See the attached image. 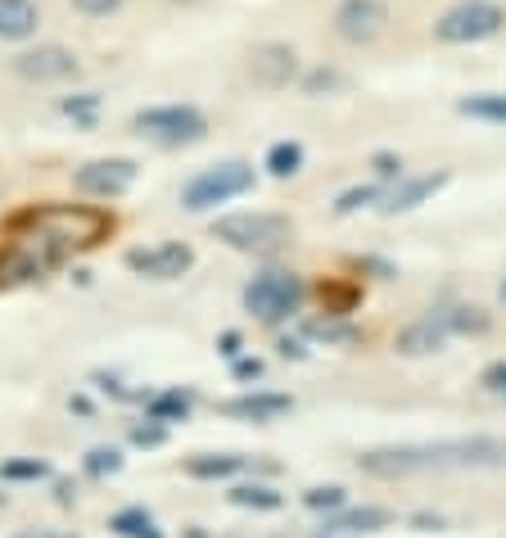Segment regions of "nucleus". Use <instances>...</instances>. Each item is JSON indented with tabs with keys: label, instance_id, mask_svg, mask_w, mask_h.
Listing matches in <instances>:
<instances>
[{
	"label": "nucleus",
	"instance_id": "nucleus-1",
	"mask_svg": "<svg viewBox=\"0 0 506 538\" xmlns=\"http://www.w3.org/2000/svg\"><path fill=\"white\" fill-rule=\"evenodd\" d=\"M357 466L367 476L398 480L425 476V470H506V439L475 435V439H439V443H402V448H371Z\"/></svg>",
	"mask_w": 506,
	"mask_h": 538
},
{
	"label": "nucleus",
	"instance_id": "nucleus-2",
	"mask_svg": "<svg viewBox=\"0 0 506 538\" xmlns=\"http://www.w3.org/2000/svg\"><path fill=\"white\" fill-rule=\"evenodd\" d=\"M10 231L41 236V240H50V244H59L68 253V249L100 244L113 231V218L104 209H91V204H37V209H23L10 222Z\"/></svg>",
	"mask_w": 506,
	"mask_h": 538
},
{
	"label": "nucleus",
	"instance_id": "nucleus-3",
	"mask_svg": "<svg viewBox=\"0 0 506 538\" xmlns=\"http://www.w3.org/2000/svg\"><path fill=\"white\" fill-rule=\"evenodd\" d=\"M253 190V168L240 163V159H227V163H217V168H203L186 190H181V204L190 213H208L217 204H227V199Z\"/></svg>",
	"mask_w": 506,
	"mask_h": 538
},
{
	"label": "nucleus",
	"instance_id": "nucleus-4",
	"mask_svg": "<svg viewBox=\"0 0 506 538\" xmlns=\"http://www.w3.org/2000/svg\"><path fill=\"white\" fill-rule=\"evenodd\" d=\"M136 131L150 141H163V145H195V141H203L208 118L190 104H159V109L136 113Z\"/></svg>",
	"mask_w": 506,
	"mask_h": 538
},
{
	"label": "nucleus",
	"instance_id": "nucleus-5",
	"mask_svg": "<svg viewBox=\"0 0 506 538\" xmlns=\"http://www.w3.org/2000/svg\"><path fill=\"white\" fill-rule=\"evenodd\" d=\"M303 303V281L294 272H262L245 286V308L258 321H285Z\"/></svg>",
	"mask_w": 506,
	"mask_h": 538
},
{
	"label": "nucleus",
	"instance_id": "nucleus-6",
	"mask_svg": "<svg viewBox=\"0 0 506 538\" xmlns=\"http://www.w3.org/2000/svg\"><path fill=\"white\" fill-rule=\"evenodd\" d=\"M506 28V14L488 0H466V5L448 10L439 23H434V37L448 41V46H475V41H488Z\"/></svg>",
	"mask_w": 506,
	"mask_h": 538
},
{
	"label": "nucleus",
	"instance_id": "nucleus-7",
	"mask_svg": "<svg viewBox=\"0 0 506 538\" xmlns=\"http://www.w3.org/2000/svg\"><path fill=\"white\" fill-rule=\"evenodd\" d=\"M212 236L231 244V249H276L289 240V222L276 218V213H236V218H222V222H212Z\"/></svg>",
	"mask_w": 506,
	"mask_h": 538
},
{
	"label": "nucleus",
	"instance_id": "nucleus-8",
	"mask_svg": "<svg viewBox=\"0 0 506 538\" xmlns=\"http://www.w3.org/2000/svg\"><path fill=\"white\" fill-rule=\"evenodd\" d=\"M389 23V5L385 0H339L335 10V37L348 46H371Z\"/></svg>",
	"mask_w": 506,
	"mask_h": 538
},
{
	"label": "nucleus",
	"instance_id": "nucleus-9",
	"mask_svg": "<svg viewBox=\"0 0 506 538\" xmlns=\"http://www.w3.org/2000/svg\"><path fill=\"white\" fill-rule=\"evenodd\" d=\"M127 267H131L136 277H150V281H177V277H186L190 267H195V249L177 244V240L150 244V249H131Z\"/></svg>",
	"mask_w": 506,
	"mask_h": 538
},
{
	"label": "nucleus",
	"instance_id": "nucleus-10",
	"mask_svg": "<svg viewBox=\"0 0 506 538\" xmlns=\"http://www.w3.org/2000/svg\"><path fill=\"white\" fill-rule=\"evenodd\" d=\"M136 186V163L131 159H91L78 168V190L82 195H100V199H113V195H127Z\"/></svg>",
	"mask_w": 506,
	"mask_h": 538
},
{
	"label": "nucleus",
	"instance_id": "nucleus-11",
	"mask_svg": "<svg viewBox=\"0 0 506 538\" xmlns=\"http://www.w3.org/2000/svg\"><path fill=\"white\" fill-rule=\"evenodd\" d=\"M14 73L28 82H63L78 73V54L63 46H37V50L14 54Z\"/></svg>",
	"mask_w": 506,
	"mask_h": 538
},
{
	"label": "nucleus",
	"instance_id": "nucleus-12",
	"mask_svg": "<svg viewBox=\"0 0 506 538\" xmlns=\"http://www.w3.org/2000/svg\"><path fill=\"white\" fill-rule=\"evenodd\" d=\"M249 78H253L258 87H267V91L289 87V78H294V50L280 46V41L258 46V50H253V59H249Z\"/></svg>",
	"mask_w": 506,
	"mask_h": 538
},
{
	"label": "nucleus",
	"instance_id": "nucleus-13",
	"mask_svg": "<svg viewBox=\"0 0 506 538\" xmlns=\"http://www.w3.org/2000/svg\"><path fill=\"white\" fill-rule=\"evenodd\" d=\"M285 412H294L289 393H240L222 402V417H236V421H276Z\"/></svg>",
	"mask_w": 506,
	"mask_h": 538
},
{
	"label": "nucleus",
	"instance_id": "nucleus-14",
	"mask_svg": "<svg viewBox=\"0 0 506 538\" xmlns=\"http://www.w3.org/2000/svg\"><path fill=\"white\" fill-rule=\"evenodd\" d=\"M444 186H448V177H444V172H434V177H407L402 186H394V190L385 195V204H380V209H385L389 218H394V213H411V209H420V204H425L429 195H439Z\"/></svg>",
	"mask_w": 506,
	"mask_h": 538
},
{
	"label": "nucleus",
	"instance_id": "nucleus-15",
	"mask_svg": "<svg viewBox=\"0 0 506 538\" xmlns=\"http://www.w3.org/2000/svg\"><path fill=\"white\" fill-rule=\"evenodd\" d=\"M444 344H448V330L439 326V317H425V321H416V326H407V330L398 335V353H407V358L439 353Z\"/></svg>",
	"mask_w": 506,
	"mask_h": 538
},
{
	"label": "nucleus",
	"instance_id": "nucleus-16",
	"mask_svg": "<svg viewBox=\"0 0 506 538\" xmlns=\"http://www.w3.org/2000/svg\"><path fill=\"white\" fill-rule=\"evenodd\" d=\"M41 23V10L32 0H0V41H28Z\"/></svg>",
	"mask_w": 506,
	"mask_h": 538
},
{
	"label": "nucleus",
	"instance_id": "nucleus-17",
	"mask_svg": "<svg viewBox=\"0 0 506 538\" xmlns=\"http://www.w3.org/2000/svg\"><path fill=\"white\" fill-rule=\"evenodd\" d=\"M236 470H245L240 452H199L186 461V476H195V480H227Z\"/></svg>",
	"mask_w": 506,
	"mask_h": 538
},
{
	"label": "nucleus",
	"instance_id": "nucleus-18",
	"mask_svg": "<svg viewBox=\"0 0 506 538\" xmlns=\"http://www.w3.org/2000/svg\"><path fill=\"white\" fill-rule=\"evenodd\" d=\"M385 525H389L385 507H353V511H339L335 520H326V534H367V529H385Z\"/></svg>",
	"mask_w": 506,
	"mask_h": 538
},
{
	"label": "nucleus",
	"instance_id": "nucleus-19",
	"mask_svg": "<svg viewBox=\"0 0 506 538\" xmlns=\"http://www.w3.org/2000/svg\"><path fill=\"white\" fill-rule=\"evenodd\" d=\"M434 317H439V326L448 335H484L488 330V312H479V308H444Z\"/></svg>",
	"mask_w": 506,
	"mask_h": 538
},
{
	"label": "nucleus",
	"instance_id": "nucleus-20",
	"mask_svg": "<svg viewBox=\"0 0 506 538\" xmlns=\"http://www.w3.org/2000/svg\"><path fill=\"white\" fill-rule=\"evenodd\" d=\"M457 109H461L466 118H479V122H502V127H506V95H497V91H488V95H466Z\"/></svg>",
	"mask_w": 506,
	"mask_h": 538
},
{
	"label": "nucleus",
	"instance_id": "nucleus-21",
	"mask_svg": "<svg viewBox=\"0 0 506 538\" xmlns=\"http://www.w3.org/2000/svg\"><path fill=\"white\" fill-rule=\"evenodd\" d=\"M303 168V145L299 141H276L267 150V172L271 177H294Z\"/></svg>",
	"mask_w": 506,
	"mask_h": 538
},
{
	"label": "nucleus",
	"instance_id": "nucleus-22",
	"mask_svg": "<svg viewBox=\"0 0 506 538\" xmlns=\"http://www.w3.org/2000/svg\"><path fill=\"white\" fill-rule=\"evenodd\" d=\"M109 529H113V534H122V538H159V529H154V516H150V511H140V507H131V511H118V516L109 520Z\"/></svg>",
	"mask_w": 506,
	"mask_h": 538
},
{
	"label": "nucleus",
	"instance_id": "nucleus-23",
	"mask_svg": "<svg viewBox=\"0 0 506 538\" xmlns=\"http://www.w3.org/2000/svg\"><path fill=\"white\" fill-rule=\"evenodd\" d=\"M186 412H190V393H181V389L150 398V421H186Z\"/></svg>",
	"mask_w": 506,
	"mask_h": 538
},
{
	"label": "nucleus",
	"instance_id": "nucleus-24",
	"mask_svg": "<svg viewBox=\"0 0 506 538\" xmlns=\"http://www.w3.org/2000/svg\"><path fill=\"white\" fill-rule=\"evenodd\" d=\"M231 502L236 507H253V511H276L285 498L276 489H267V484H240V489H231Z\"/></svg>",
	"mask_w": 506,
	"mask_h": 538
},
{
	"label": "nucleus",
	"instance_id": "nucleus-25",
	"mask_svg": "<svg viewBox=\"0 0 506 538\" xmlns=\"http://www.w3.org/2000/svg\"><path fill=\"white\" fill-rule=\"evenodd\" d=\"M46 476H50V461H41V457L0 461V480H46Z\"/></svg>",
	"mask_w": 506,
	"mask_h": 538
},
{
	"label": "nucleus",
	"instance_id": "nucleus-26",
	"mask_svg": "<svg viewBox=\"0 0 506 538\" xmlns=\"http://www.w3.org/2000/svg\"><path fill=\"white\" fill-rule=\"evenodd\" d=\"M376 199H380V190H376V186H357V190H344V195L335 199V213H339V218H348V213H357V209L376 204Z\"/></svg>",
	"mask_w": 506,
	"mask_h": 538
},
{
	"label": "nucleus",
	"instance_id": "nucleus-27",
	"mask_svg": "<svg viewBox=\"0 0 506 538\" xmlns=\"http://www.w3.org/2000/svg\"><path fill=\"white\" fill-rule=\"evenodd\" d=\"M87 470H91V476H118V470H122V452L118 448H91L87 452Z\"/></svg>",
	"mask_w": 506,
	"mask_h": 538
},
{
	"label": "nucleus",
	"instance_id": "nucleus-28",
	"mask_svg": "<svg viewBox=\"0 0 506 538\" xmlns=\"http://www.w3.org/2000/svg\"><path fill=\"white\" fill-rule=\"evenodd\" d=\"M303 502H308L312 511H339V507H344V489H339V484H326V489H308V493H303Z\"/></svg>",
	"mask_w": 506,
	"mask_h": 538
},
{
	"label": "nucleus",
	"instance_id": "nucleus-29",
	"mask_svg": "<svg viewBox=\"0 0 506 538\" xmlns=\"http://www.w3.org/2000/svg\"><path fill=\"white\" fill-rule=\"evenodd\" d=\"M59 109H63L68 118H91V113L100 109V95H91V91H87V95H72V100H63Z\"/></svg>",
	"mask_w": 506,
	"mask_h": 538
},
{
	"label": "nucleus",
	"instance_id": "nucleus-30",
	"mask_svg": "<svg viewBox=\"0 0 506 538\" xmlns=\"http://www.w3.org/2000/svg\"><path fill=\"white\" fill-rule=\"evenodd\" d=\"M479 385H484L493 398H506V362H493V367H484Z\"/></svg>",
	"mask_w": 506,
	"mask_h": 538
},
{
	"label": "nucleus",
	"instance_id": "nucleus-31",
	"mask_svg": "<svg viewBox=\"0 0 506 538\" xmlns=\"http://www.w3.org/2000/svg\"><path fill=\"white\" fill-rule=\"evenodd\" d=\"M122 5V0H72V10H82V14H91V19H104V14H113Z\"/></svg>",
	"mask_w": 506,
	"mask_h": 538
},
{
	"label": "nucleus",
	"instance_id": "nucleus-32",
	"mask_svg": "<svg viewBox=\"0 0 506 538\" xmlns=\"http://www.w3.org/2000/svg\"><path fill=\"white\" fill-rule=\"evenodd\" d=\"M131 439H136L140 448H159V443L168 439V430H163V426H136V430H131Z\"/></svg>",
	"mask_w": 506,
	"mask_h": 538
},
{
	"label": "nucleus",
	"instance_id": "nucleus-33",
	"mask_svg": "<svg viewBox=\"0 0 506 538\" xmlns=\"http://www.w3.org/2000/svg\"><path fill=\"white\" fill-rule=\"evenodd\" d=\"M303 87H308V95H321V91H335V87H344V78H339V73H312Z\"/></svg>",
	"mask_w": 506,
	"mask_h": 538
},
{
	"label": "nucleus",
	"instance_id": "nucleus-34",
	"mask_svg": "<svg viewBox=\"0 0 506 538\" xmlns=\"http://www.w3.org/2000/svg\"><path fill=\"white\" fill-rule=\"evenodd\" d=\"M236 376H240V380H258V376H262V362H258V358H240V362H236Z\"/></svg>",
	"mask_w": 506,
	"mask_h": 538
},
{
	"label": "nucleus",
	"instance_id": "nucleus-35",
	"mask_svg": "<svg viewBox=\"0 0 506 538\" xmlns=\"http://www.w3.org/2000/svg\"><path fill=\"white\" fill-rule=\"evenodd\" d=\"M376 168H380V177H394L402 163H398V159H389V154H380V159H376Z\"/></svg>",
	"mask_w": 506,
	"mask_h": 538
},
{
	"label": "nucleus",
	"instance_id": "nucleus-36",
	"mask_svg": "<svg viewBox=\"0 0 506 538\" xmlns=\"http://www.w3.org/2000/svg\"><path fill=\"white\" fill-rule=\"evenodd\" d=\"M222 353H227V358L240 353V335H222Z\"/></svg>",
	"mask_w": 506,
	"mask_h": 538
},
{
	"label": "nucleus",
	"instance_id": "nucleus-37",
	"mask_svg": "<svg viewBox=\"0 0 506 538\" xmlns=\"http://www.w3.org/2000/svg\"><path fill=\"white\" fill-rule=\"evenodd\" d=\"M23 538H68V534H23Z\"/></svg>",
	"mask_w": 506,
	"mask_h": 538
},
{
	"label": "nucleus",
	"instance_id": "nucleus-38",
	"mask_svg": "<svg viewBox=\"0 0 506 538\" xmlns=\"http://www.w3.org/2000/svg\"><path fill=\"white\" fill-rule=\"evenodd\" d=\"M321 538H339V534H321Z\"/></svg>",
	"mask_w": 506,
	"mask_h": 538
},
{
	"label": "nucleus",
	"instance_id": "nucleus-39",
	"mask_svg": "<svg viewBox=\"0 0 506 538\" xmlns=\"http://www.w3.org/2000/svg\"><path fill=\"white\" fill-rule=\"evenodd\" d=\"M502 299H506V286H502Z\"/></svg>",
	"mask_w": 506,
	"mask_h": 538
},
{
	"label": "nucleus",
	"instance_id": "nucleus-40",
	"mask_svg": "<svg viewBox=\"0 0 506 538\" xmlns=\"http://www.w3.org/2000/svg\"><path fill=\"white\" fill-rule=\"evenodd\" d=\"M181 5H190V0H181Z\"/></svg>",
	"mask_w": 506,
	"mask_h": 538
}]
</instances>
